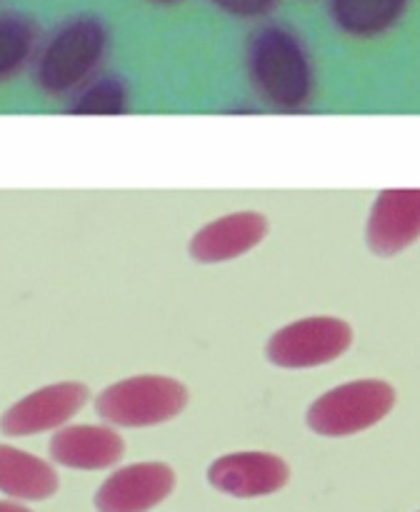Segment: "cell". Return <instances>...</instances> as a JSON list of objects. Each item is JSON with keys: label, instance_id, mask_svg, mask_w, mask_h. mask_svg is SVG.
<instances>
[{"label": "cell", "instance_id": "4", "mask_svg": "<svg viewBox=\"0 0 420 512\" xmlns=\"http://www.w3.org/2000/svg\"><path fill=\"white\" fill-rule=\"evenodd\" d=\"M395 390L383 380H355L320 395L308 410V425L323 438H345L378 425L393 410Z\"/></svg>", "mask_w": 420, "mask_h": 512}, {"label": "cell", "instance_id": "10", "mask_svg": "<svg viewBox=\"0 0 420 512\" xmlns=\"http://www.w3.org/2000/svg\"><path fill=\"white\" fill-rule=\"evenodd\" d=\"M268 233V220L260 213H230L203 225L190 240V255L198 263H228L250 253Z\"/></svg>", "mask_w": 420, "mask_h": 512}, {"label": "cell", "instance_id": "16", "mask_svg": "<svg viewBox=\"0 0 420 512\" xmlns=\"http://www.w3.org/2000/svg\"><path fill=\"white\" fill-rule=\"evenodd\" d=\"M210 3L223 10L225 15H230V18L253 20L273 13L280 0H210Z\"/></svg>", "mask_w": 420, "mask_h": 512}, {"label": "cell", "instance_id": "6", "mask_svg": "<svg viewBox=\"0 0 420 512\" xmlns=\"http://www.w3.org/2000/svg\"><path fill=\"white\" fill-rule=\"evenodd\" d=\"M88 398L90 393L83 383L65 380V383L45 385L5 410L0 418V430L10 438H28V435L60 430L73 415L80 413Z\"/></svg>", "mask_w": 420, "mask_h": 512}, {"label": "cell", "instance_id": "18", "mask_svg": "<svg viewBox=\"0 0 420 512\" xmlns=\"http://www.w3.org/2000/svg\"><path fill=\"white\" fill-rule=\"evenodd\" d=\"M148 3L163 5V8H170V5H178V3H183V0H148Z\"/></svg>", "mask_w": 420, "mask_h": 512}, {"label": "cell", "instance_id": "3", "mask_svg": "<svg viewBox=\"0 0 420 512\" xmlns=\"http://www.w3.org/2000/svg\"><path fill=\"white\" fill-rule=\"evenodd\" d=\"M188 405L183 383L165 375H135L108 385L95 400L100 418L118 428H150L178 418Z\"/></svg>", "mask_w": 420, "mask_h": 512}, {"label": "cell", "instance_id": "13", "mask_svg": "<svg viewBox=\"0 0 420 512\" xmlns=\"http://www.w3.org/2000/svg\"><path fill=\"white\" fill-rule=\"evenodd\" d=\"M58 490L53 465L25 450L0 445V493L18 500H45Z\"/></svg>", "mask_w": 420, "mask_h": 512}, {"label": "cell", "instance_id": "9", "mask_svg": "<svg viewBox=\"0 0 420 512\" xmlns=\"http://www.w3.org/2000/svg\"><path fill=\"white\" fill-rule=\"evenodd\" d=\"M365 238L383 258L410 248L420 238V190H383L370 208Z\"/></svg>", "mask_w": 420, "mask_h": 512}, {"label": "cell", "instance_id": "8", "mask_svg": "<svg viewBox=\"0 0 420 512\" xmlns=\"http://www.w3.org/2000/svg\"><path fill=\"white\" fill-rule=\"evenodd\" d=\"M290 470L283 458L270 453H230L215 460L208 480L215 490L233 498H263L288 483Z\"/></svg>", "mask_w": 420, "mask_h": 512}, {"label": "cell", "instance_id": "2", "mask_svg": "<svg viewBox=\"0 0 420 512\" xmlns=\"http://www.w3.org/2000/svg\"><path fill=\"white\" fill-rule=\"evenodd\" d=\"M110 48V30L98 15H75L50 33L35 53V85L50 98L73 95L93 78Z\"/></svg>", "mask_w": 420, "mask_h": 512}, {"label": "cell", "instance_id": "7", "mask_svg": "<svg viewBox=\"0 0 420 512\" xmlns=\"http://www.w3.org/2000/svg\"><path fill=\"white\" fill-rule=\"evenodd\" d=\"M175 488V475L163 463H135L120 468L100 485L95 508L100 512H148Z\"/></svg>", "mask_w": 420, "mask_h": 512}, {"label": "cell", "instance_id": "5", "mask_svg": "<svg viewBox=\"0 0 420 512\" xmlns=\"http://www.w3.org/2000/svg\"><path fill=\"white\" fill-rule=\"evenodd\" d=\"M353 343V328L345 320L318 315L280 328L265 345V355L278 368H318L338 360Z\"/></svg>", "mask_w": 420, "mask_h": 512}, {"label": "cell", "instance_id": "14", "mask_svg": "<svg viewBox=\"0 0 420 512\" xmlns=\"http://www.w3.org/2000/svg\"><path fill=\"white\" fill-rule=\"evenodd\" d=\"M38 25L23 13H0V83L28 68L38 48Z\"/></svg>", "mask_w": 420, "mask_h": 512}, {"label": "cell", "instance_id": "11", "mask_svg": "<svg viewBox=\"0 0 420 512\" xmlns=\"http://www.w3.org/2000/svg\"><path fill=\"white\" fill-rule=\"evenodd\" d=\"M48 450L63 468L105 470L120 463L125 443L108 425H65L53 435Z\"/></svg>", "mask_w": 420, "mask_h": 512}, {"label": "cell", "instance_id": "12", "mask_svg": "<svg viewBox=\"0 0 420 512\" xmlns=\"http://www.w3.org/2000/svg\"><path fill=\"white\" fill-rule=\"evenodd\" d=\"M410 0H328V15L350 38H380L408 13Z\"/></svg>", "mask_w": 420, "mask_h": 512}, {"label": "cell", "instance_id": "15", "mask_svg": "<svg viewBox=\"0 0 420 512\" xmlns=\"http://www.w3.org/2000/svg\"><path fill=\"white\" fill-rule=\"evenodd\" d=\"M130 110V90L118 75L88 80L68 103L70 115H123Z\"/></svg>", "mask_w": 420, "mask_h": 512}, {"label": "cell", "instance_id": "17", "mask_svg": "<svg viewBox=\"0 0 420 512\" xmlns=\"http://www.w3.org/2000/svg\"><path fill=\"white\" fill-rule=\"evenodd\" d=\"M0 512H30V510H28V508H23V505L5 503V500H0Z\"/></svg>", "mask_w": 420, "mask_h": 512}, {"label": "cell", "instance_id": "1", "mask_svg": "<svg viewBox=\"0 0 420 512\" xmlns=\"http://www.w3.org/2000/svg\"><path fill=\"white\" fill-rule=\"evenodd\" d=\"M248 78L270 108L300 110L313 100V60L303 38L283 23H265L250 35Z\"/></svg>", "mask_w": 420, "mask_h": 512}]
</instances>
